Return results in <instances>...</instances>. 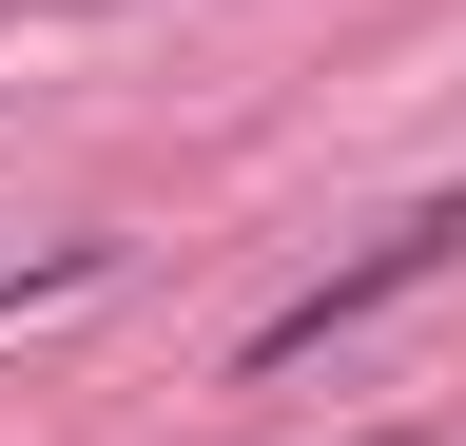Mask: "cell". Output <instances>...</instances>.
I'll return each mask as SVG.
<instances>
[{
    "label": "cell",
    "instance_id": "1",
    "mask_svg": "<svg viewBox=\"0 0 466 446\" xmlns=\"http://www.w3.org/2000/svg\"><path fill=\"white\" fill-rule=\"evenodd\" d=\"M447 233H466V194H428V213H389V233L350 253V272H311V292H291V311H272V330H253V350H233V369H311L330 330H370L389 292H428V272H447Z\"/></svg>",
    "mask_w": 466,
    "mask_h": 446
}]
</instances>
